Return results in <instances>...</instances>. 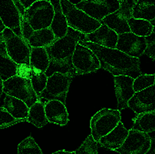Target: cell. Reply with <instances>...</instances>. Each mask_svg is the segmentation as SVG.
I'll return each instance as SVG.
<instances>
[{"instance_id": "obj_18", "label": "cell", "mask_w": 155, "mask_h": 154, "mask_svg": "<svg viewBox=\"0 0 155 154\" xmlns=\"http://www.w3.org/2000/svg\"><path fill=\"white\" fill-rule=\"evenodd\" d=\"M128 132L129 130L120 121L111 132L101 137L98 143L102 147L115 151L123 144L128 135Z\"/></svg>"}, {"instance_id": "obj_31", "label": "cell", "mask_w": 155, "mask_h": 154, "mask_svg": "<svg viewBox=\"0 0 155 154\" xmlns=\"http://www.w3.org/2000/svg\"><path fill=\"white\" fill-rule=\"evenodd\" d=\"M48 77L45 72H32L31 81L32 86L37 96H39L45 89Z\"/></svg>"}, {"instance_id": "obj_15", "label": "cell", "mask_w": 155, "mask_h": 154, "mask_svg": "<svg viewBox=\"0 0 155 154\" xmlns=\"http://www.w3.org/2000/svg\"><path fill=\"white\" fill-rule=\"evenodd\" d=\"M0 17L6 27L23 37L21 32V15L13 0H0Z\"/></svg>"}, {"instance_id": "obj_8", "label": "cell", "mask_w": 155, "mask_h": 154, "mask_svg": "<svg viewBox=\"0 0 155 154\" xmlns=\"http://www.w3.org/2000/svg\"><path fill=\"white\" fill-rule=\"evenodd\" d=\"M3 92L23 100L29 108L39 100L32 86L31 79L16 75L3 81Z\"/></svg>"}, {"instance_id": "obj_4", "label": "cell", "mask_w": 155, "mask_h": 154, "mask_svg": "<svg viewBox=\"0 0 155 154\" xmlns=\"http://www.w3.org/2000/svg\"><path fill=\"white\" fill-rule=\"evenodd\" d=\"M73 72L66 73L56 71L48 77L47 84L43 91L38 96L39 100H60L66 104V99L69 87L74 77Z\"/></svg>"}, {"instance_id": "obj_42", "label": "cell", "mask_w": 155, "mask_h": 154, "mask_svg": "<svg viewBox=\"0 0 155 154\" xmlns=\"http://www.w3.org/2000/svg\"><path fill=\"white\" fill-rule=\"evenodd\" d=\"M3 81L0 76V97L3 92Z\"/></svg>"}, {"instance_id": "obj_10", "label": "cell", "mask_w": 155, "mask_h": 154, "mask_svg": "<svg viewBox=\"0 0 155 154\" xmlns=\"http://www.w3.org/2000/svg\"><path fill=\"white\" fill-rule=\"evenodd\" d=\"M120 4L119 0H81L75 5L90 17L101 21L117 11Z\"/></svg>"}, {"instance_id": "obj_23", "label": "cell", "mask_w": 155, "mask_h": 154, "mask_svg": "<svg viewBox=\"0 0 155 154\" xmlns=\"http://www.w3.org/2000/svg\"><path fill=\"white\" fill-rule=\"evenodd\" d=\"M133 17L152 20L155 18V0H135Z\"/></svg>"}, {"instance_id": "obj_21", "label": "cell", "mask_w": 155, "mask_h": 154, "mask_svg": "<svg viewBox=\"0 0 155 154\" xmlns=\"http://www.w3.org/2000/svg\"><path fill=\"white\" fill-rule=\"evenodd\" d=\"M17 67L7 53L5 43L0 36V76L3 81L16 75Z\"/></svg>"}, {"instance_id": "obj_28", "label": "cell", "mask_w": 155, "mask_h": 154, "mask_svg": "<svg viewBox=\"0 0 155 154\" xmlns=\"http://www.w3.org/2000/svg\"><path fill=\"white\" fill-rule=\"evenodd\" d=\"M127 22L131 32L137 36L147 37L153 32L154 26L147 20L132 17Z\"/></svg>"}, {"instance_id": "obj_13", "label": "cell", "mask_w": 155, "mask_h": 154, "mask_svg": "<svg viewBox=\"0 0 155 154\" xmlns=\"http://www.w3.org/2000/svg\"><path fill=\"white\" fill-rule=\"evenodd\" d=\"M128 107L137 115L155 110V82L151 86L135 92L128 101Z\"/></svg>"}, {"instance_id": "obj_46", "label": "cell", "mask_w": 155, "mask_h": 154, "mask_svg": "<svg viewBox=\"0 0 155 154\" xmlns=\"http://www.w3.org/2000/svg\"><path fill=\"white\" fill-rule=\"evenodd\" d=\"M119 1H124V0H119Z\"/></svg>"}, {"instance_id": "obj_5", "label": "cell", "mask_w": 155, "mask_h": 154, "mask_svg": "<svg viewBox=\"0 0 155 154\" xmlns=\"http://www.w3.org/2000/svg\"><path fill=\"white\" fill-rule=\"evenodd\" d=\"M0 36L5 43L7 53L16 64L30 65L31 47L25 39L18 36L7 27Z\"/></svg>"}, {"instance_id": "obj_36", "label": "cell", "mask_w": 155, "mask_h": 154, "mask_svg": "<svg viewBox=\"0 0 155 154\" xmlns=\"http://www.w3.org/2000/svg\"><path fill=\"white\" fill-rule=\"evenodd\" d=\"M21 28L23 37L27 41L28 39L31 37V35L34 31V30L21 15Z\"/></svg>"}, {"instance_id": "obj_32", "label": "cell", "mask_w": 155, "mask_h": 154, "mask_svg": "<svg viewBox=\"0 0 155 154\" xmlns=\"http://www.w3.org/2000/svg\"><path fill=\"white\" fill-rule=\"evenodd\" d=\"M24 122H27L26 119L15 118L4 107H0V129Z\"/></svg>"}, {"instance_id": "obj_43", "label": "cell", "mask_w": 155, "mask_h": 154, "mask_svg": "<svg viewBox=\"0 0 155 154\" xmlns=\"http://www.w3.org/2000/svg\"><path fill=\"white\" fill-rule=\"evenodd\" d=\"M150 22H151V24H153V25L154 27H155V18L154 19H153L152 20L150 21Z\"/></svg>"}, {"instance_id": "obj_17", "label": "cell", "mask_w": 155, "mask_h": 154, "mask_svg": "<svg viewBox=\"0 0 155 154\" xmlns=\"http://www.w3.org/2000/svg\"><path fill=\"white\" fill-rule=\"evenodd\" d=\"M45 109L47 120L49 123L66 125L69 121V114L65 104L60 100H49L45 103Z\"/></svg>"}, {"instance_id": "obj_19", "label": "cell", "mask_w": 155, "mask_h": 154, "mask_svg": "<svg viewBox=\"0 0 155 154\" xmlns=\"http://www.w3.org/2000/svg\"><path fill=\"white\" fill-rule=\"evenodd\" d=\"M54 10V15L50 28L56 39L64 37L67 33L68 26L66 17L63 12L60 0H50Z\"/></svg>"}, {"instance_id": "obj_38", "label": "cell", "mask_w": 155, "mask_h": 154, "mask_svg": "<svg viewBox=\"0 0 155 154\" xmlns=\"http://www.w3.org/2000/svg\"><path fill=\"white\" fill-rule=\"evenodd\" d=\"M15 3V5L17 6V8H18V10H19V12H20V14L21 15H23L24 13L25 9L23 8L21 5L20 4L19 2V1L18 0H13Z\"/></svg>"}, {"instance_id": "obj_33", "label": "cell", "mask_w": 155, "mask_h": 154, "mask_svg": "<svg viewBox=\"0 0 155 154\" xmlns=\"http://www.w3.org/2000/svg\"><path fill=\"white\" fill-rule=\"evenodd\" d=\"M97 143L91 135L88 136L79 148L75 151V154L98 153Z\"/></svg>"}, {"instance_id": "obj_37", "label": "cell", "mask_w": 155, "mask_h": 154, "mask_svg": "<svg viewBox=\"0 0 155 154\" xmlns=\"http://www.w3.org/2000/svg\"><path fill=\"white\" fill-rule=\"evenodd\" d=\"M25 10L30 7L34 3L38 0H18Z\"/></svg>"}, {"instance_id": "obj_27", "label": "cell", "mask_w": 155, "mask_h": 154, "mask_svg": "<svg viewBox=\"0 0 155 154\" xmlns=\"http://www.w3.org/2000/svg\"><path fill=\"white\" fill-rule=\"evenodd\" d=\"M27 122L38 128H41L49 123L45 115V103L39 99L30 107Z\"/></svg>"}, {"instance_id": "obj_26", "label": "cell", "mask_w": 155, "mask_h": 154, "mask_svg": "<svg viewBox=\"0 0 155 154\" xmlns=\"http://www.w3.org/2000/svg\"><path fill=\"white\" fill-rule=\"evenodd\" d=\"M131 128L148 134L155 132V110L137 115Z\"/></svg>"}, {"instance_id": "obj_20", "label": "cell", "mask_w": 155, "mask_h": 154, "mask_svg": "<svg viewBox=\"0 0 155 154\" xmlns=\"http://www.w3.org/2000/svg\"><path fill=\"white\" fill-rule=\"evenodd\" d=\"M30 62L32 72H46L51 62L45 48L31 47Z\"/></svg>"}, {"instance_id": "obj_7", "label": "cell", "mask_w": 155, "mask_h": 154, "mask_svg": "<svg viewBox=\"0 0 155 154\" xmlns=\"http://www.w3.org/2000/svg\"><path fill=\"white\" fill-rule=\"evenodd\" d=\"M121 121L118 109L104 108L96 113L90 120L91 135L98 143L101 137L111 132Z\"/></svg>"}, {"instance_id": "obj_1", "label": "cell", "mask_w": 155, "mask_h": 154, "mask_svg": "<svg viewBox=\"0 0 155 154\" xmlns=\"http://www.w3.org/2000/svg\"><path fill=\"white\" fill-rule=\"evenodd\" d=\"M78 42L92 50L98 58L101 68L114 76L142 74L139 58L129 56L116 48H106L85 41Z\"/></svg>"}, {"instance_id": "obj_40", "label": "cell", "mask_w": 155, "mask_h": 154, "mask_svg": "<svg viewBox=\"0 0 155 154\" xmlns=\"http://www.w3.org/2000/svg\"><path fill=\"white\" fill-rule=\"evenodd\" d=\"M6 27L3 22L2 18L0 17V34L5 29Z\"/></svg>"}, {"instance_id": "obj_30", "label": "cell", "mask_w": 155, "mask_h": 154, "mask_svg": "<svg viewBox=\"0 0 155 154\" xmlns=\"http://www.w3.org/2000/svg\"><path fill=\"white\" fill-rule=\"evenodd\" d=\"M18 154H43L34 138L29 137L22 141L18 146Z\"/></svg>"}, {"instance_id": "obj_22", "label": "cell", "mask_w": 155, "mask_h": 154, "mask_svg": "<svg viewBox=\"0 0 155 154\" xmlns=\"http://www.w3.org/2000/svg\"><path fill=\"white\" fill-rule=\"evenodd\" d=\"M3 107L14 117L26 119L27 121L30 108L23 100L6 95Z\"/></svg>"}, {"instance_id": "obj_41", "label": "cell", "mask_w": 155, "mask_h": 154, "mask_svg": "<svg viewBox=\"0 0 155 154\" xmlns=\"http://www.w3.org/2000/svg\"><path fill=\"white\" fill-rule=\"evenodd\" d=\"M53 154H75V152H68V151H65V150H61V151H58V152H55Z\"/></svg>"}, {"instance_id": "obj_24", "label": "cell", "mask_w": 155, "mask_h": 154, "mask_svg": "<svg viewBox=\"0 0 155 154\" xmlns=\"http://www.w3.org/2000/svg\"><path fill=\"white\" fill-rule=\"evenodd\" d=\"M118 34L130 32L127 19L117 10L111 14L101 21Z\"/></svg>"}, {"instance_id": "obj_39", "label": "cell", "mask_w": 155, "mask_h": 154, "mask_svg": "<svg viewBox=\"0 0 155 154\" xmlns=\"http://www.w3.org/2000/svg\"><path fill=\"white\" fill-rule=\"evenodd\" d=\"M152 146L148 153L155 154V137L152 138Z\"/></svg>"}, {"instance_id": "obj_6", "label": "cell", "mask_w": 155, "mask_h": 154, "mask_svg": "<svg viewBox=\"0 0 155 154\" xmlns=\"http://www.w3.org/2000/svg\"><path fill=\"white\" fill-rule=\"evenodd\" d=\"M54 15L50 1L38 0L25 10L21 15L34 30L50 28Z\"/></svg>"}, {"instance_id": "obj_14", "label": "cell", "mask_w": 155, "mask_h": 154, "mask_svg": "<svg viewBox=\"0 0 155 154\" xmlns=\"http://www.w3.org/2000/svg\"><path fill=\"white\" fill-rule=\"evenodd\" d=\"M115 90L117 101L118 110L128 107V102L134 95V78L129 75L114 76Z\"/></svg>"}, {"instance_id": "obj_25", "label": "cell", "mask_w": 155, "mask_h": 154, "mask_svg": "<svg viewBox=\"0 0 155 154\" xmlns=\"http://www.w3.org/2000/svg\"><path fill=\"white\" fill-rule=\"evenodd\" d=\"M56 39L51 29L48 28L34 30L27 41L31 47L46 48Z\"/></svg>"}, {"instance_id": "obj_12", "label": "cell", "mask_w": 155, "mask_h": 154, "mask_svg": "<svg viewBox=\"0 0 155 154\" xmlns=\"http://www.w3.org/2000/svg\"><path fill=\"white\" fill-rule=\"evenodd\" d=\"M147 47L146 37L137 36L131 32L118 34L116 49L129 56L140 58L144 53Z\"/></svg>"}, {"instance_id": "obj_9", "label": "cell", "mask_w": 155, "mask_h": 154, "mask_svg": "<svg viewBox=\"0 0 155 154\" xmlns=\"http://www.w3.org/2000/svg\"><path fill=\"white\" fill-rule=\"evenodd\" d=\"M74 72L78 75L95 72L101 68L95 53L86 46L78 43L72 60Z\"/></svg>"}, {"instance_id": "obj_34", "label": "cell", "mask_w": 155, "mask_h": 154, "mask_svg": "<svg viewBox=\"0 0 155 154\" xmlns=\"http://www.w3.org/2000/svg\"><path fill=\"white\" fill-rule=\"evenodd\" d=\"M147 47L144 54L155 60V32L146 37Z\"/></svg>"}, {"instance_id": "obj_11", "label": "cell", "mask_w": 155, "mask_h": 154, "mask_svg": "<svg viewBox=\"0 0 155 154\" xmlns=\"http://www.w3.org/2000/svg\"><path fill=\"white\" fill-rule=\"evenodd\" d=\"M152 144V137L149 134L131 128L123 144L114 152L120 154H147Z\"/></svg>"}, {"instance_id": "obj_35", "label": "cell", "mask_w": 155, "mask_h": 154, "mask_svg": "<svg viewBox=\"0 0 155 154\" xmlns=\"http://www.w3.org/2000/svg\"><path fill=\"white\" fill-rule=\"evenodd\" d=\"M32 70L29 64H17L16 76L23 78L31 79Z\"/></svg>"}, {"instance_id": "obj_16", "label": "cell", "mask_w": 155, "mask_h": 154, "mask_svg": "<svg viewBox=\"0 0 155 154\" xmlns=\"http://www.w3.org/2000/svg\"><path fill=\"white\" fill-rule=\"evenodd\" d=\"M118 38V34L116 32L102 23L94 31L86 34L84 41L106 48L115 49Z\"/></svg>"}, {"instance_id": "obj_2", "label": "cell", "mask_w": 155, "mask_h": 154, "mask_svg": "<svg viewBox=\"0 0 155 154\" xmlns=\"http://www.w3.org/2000/svg\"><path fill=\"white\" fill-rule=\"evenodd\" d=\"M85 35L69 27L64 37L56 39L51 45L45 48L51 64L67 68L73 72V55L78 43L85 40Z\"/></svg>"}, {"instance_id": "obj_44", "label": "cell", "mask_w": 155, "mask_h": 154, "mask_svg": "<svg viewBox=\"0 0 155 154\" xmlns=\"http://www.w3.org/2000/svg\"><path fill=\"white\" fill-rule=\"evenodd\" d=\"M153 32H155V27H154Z\"/></svg>"}, {"instance_id": "obj_45", "label": "cell", "mask_w": 155, "mask_h": 154, "mask_svg": "<svg viewBox=\"0 0 155 154\" xmlns=\"http://www.w3.org/2000/svg\"><path fill=\"white\" fill-rule=\"evenodd\" d=\"M45 1H50V0H45Z\"/></svg>"}, {"instance_id": "obj_29", "label": "cell", "mask_w": 155, "mask_h": 154, "mask_svg": "<svg viewBox=\"0 0 155 154\" xmlns=\"http://www.w3.org/2000/svg\"><path fill=\"white\" fill-rule=\"evenodd\" d=\"M155 82V74H140L134 80V90L135 92H139L153 86Z\"/></svg>"}, {"instance_id": "obj_3", "label": "cell", "mask_w": 155, "mask_h": 154, "mask_svg": "<svg viewBox=\"0 0 155 154\" xmlns=\"http://www.w3.org/2000/svg\"><path fill=\"white\" fill-rule=\"evenodd\" d=\"M68 26L84 34H88L99 28L102 22L90 17L78 8L70 0H60Z\"/></svg>"}]
</instances>
